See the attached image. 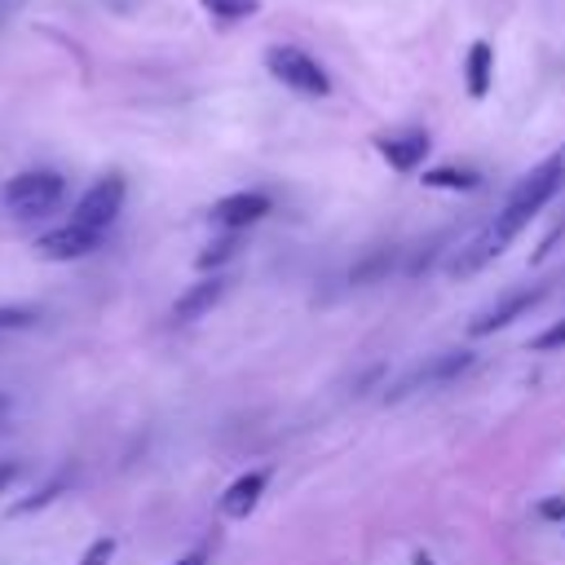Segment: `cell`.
Returning <instances> with one entry per match:
<instances>
[{"label": "cell", "instance_id": "44dd1931", "mask_svg": "<svg viewBox=\"0 0 565 565\" xmlns=\"http://www.w3.org/2000/svg\"><path fill=\"white\" fill-rule=\"evenodd\" d=\"M539 516H547V521H565V494L543 499V503H539Z\"/></svg>", "mask_w": 565, "mask_h": 565}, {"label": "cell", "instance_id": "8992f818", "mask_svg": "<svg viewBox=\"0 0 565 565\" xmlns=\"http://www.w3.org/2000/svg\"><path fill=\"white\" fill-rule=\"evenodd\" d=\"M547 296V287L539 282V287H516V291H508V296H499L490 309H481L472 322H468V331L472 335H490V331H503L508 322H516V318H525L539 300Z\"/></svg>", "mask_w": 565, "mask_h": 565}, {"label": "cell", "instance_id": "9c48e42d", "mask_svg": "<svg viewBox=\"0 0 565 565\" xmlns=\"http://www.w3.org/2000/svg\"><path fill=\"white\" fill-rule=\"evenodd\" d=\"M269 194H260V190H234V194H225V199H216L212 203V225H221V230H247V225H256L260 216H269Z\"/></svg>", "mask_w": 565, "mask_h": 565}, {"label": "cell", "instance_id": "d6986e66", "mask_svg": "<svg viewBox=\"0 0 565 565\" xmlns=\"http://www.w3.org/2000/svg\"><path fill=\"white\" fill-rule=\"evenodd\" d=\"M110 556H115V539H93L88 552L79 556V565H110Z\"/></svg>", "mask_w": 565, "mask_h": 565}, {"label": "cell", "instance_id": "603a6c76", "mask_svg": "<svg viewBox=\"0 0 565 565\" xmlns=\"http://www.w3.org/2000/svg\"><path fill=\"white\" fill-rule=\"evenodd\" d=\"M177 565H207V552H203V547H194V552H185Z\"/></svg>", "mask_w": 565, "mask_h": 565}, {"label": "cell", "instance_id": "7402d4cb", "mask_svg": "<svg viewBox=\"0 0 565 565\" xmlns=\"http://www.w3.org/2000/svg\"><path fill=\"white\" fill-rule=\"evenodd\" d=\"M18 472H22V468H18V459H0V494L18 481Z\"/></svg>", "mask_w": 565, "mask_h": 565}, {"label": "cell", "instance_id": "7c38bea8", "mask_svg": "<svg viewBox=\"0 0 565 565\" xmlns=\"http://www.w3.org/2000/svg\"><path fill=\"white\" fill-rule=\"evenodd\" d=\"M463 84H468V97H486L490 84H494V49L486 40H472L468 53H463Z\"/></svg>", "mask_w": 565, "mask_h": 565}, {"label": "cell", "instance_id": "4fadbf2b", "mask_svg": "<svg viewBox=\"0 0 565 565\" xmlns=\"http://www.w3.org/2000/svg\"><path fill=\"white\" fill-rule=\"evenodd\" d=\"M424 185L433 190H477L481 185V172L477 168H459V163H441V168H424Z\"/></svg>", "mask_w": 565, "mask_h": 565}, {"label": "cell", "instance_id": "2e32d148", "mask_svg": "<svg viewBox=\"0 0 565 565\" xmlns=\"http://www.w3.org/2000/svg\"><path fill=\"white\" fill-rule=\"evenodd\" d=\"M216 22H243V18H252L256 9H260V0H199Z\"/></svg>", "mask_w": 565, "mask_h": 565}, {"label": "cell", "instance_id": "cb8c5ba5", "mask_svg": "<svg viewBox=\"0 0 565 565\" xmlns=\"http://www.w3.org/2000/svg\"><path fill=\"white\" fill-rule=\"evenodd\" d=\"M4 415H9V397L0 393V424H4Z\"/></svg>", "mask_w": 565, "mask_h": 565}, {"label": "cell", "instance_id": "ba28073f", "mask_svg": "<svg viewBox=\"0 0 565 565\" xmlns=\"http://www.w3.org/2000/svg\"><path fill=\"white\" fill-rule=\"evenodd\" d=\"M428 132L424 128H402V132H380L375 137V150H380V159L393 168V172H415V168H424V159H428Z\"/></svg>", "mask_w": 565, "mask_h": 565}, {"label": "cell", "instance_id": "7a4b0ae2", "mask_svg": "<svg viewBox=\"0 0 565 565\" xmlns=\"http://www.w3.org/2000/svg\"><path fill=\"white\" fill-rule=\"evenodd\" d=\"M62 194H66V181H62V172H49V168H31V172H18V177H9L0 199H4L9 216H18V221H40V216H49V212L62 203Z\"/></svg>", "mask_w": 565, "mask_h": 565}, {"label": "cell", "instance_id": "8fae6325", "mask_svg": "<svg viewBox=\"0 0 565 565\" xmlns=\"http://www.w3.org/2000/svg\"><path fill=\"white\" fill-rule=\"evenodd\" d=\"M265 481H269V472H260V468H252V472H243L238 481H230V490L221 494V512H225V516H234V521H243V516L260 503Z\"/></svg>", "mask_w": 565, "mask_h": 565}, {"label": "cell", "instance_id": "277c9868", "mask_svg": "<svg viewBox=\"0 0 565 565\" xmlns=\"http://www.w3.org/2000/svg\"><path fill=\"white\" fill-rule=\"evenodd\" d=\"M124 194H128L124 177H119V172H106V177H97V181L79 194L71 221H75V225H88V230H97V234H106V230L115 225V216L124 212Z\"/></svg>", "mask_w": 565, "mask_h": 565}, {"label": "cell", "instance_id": "9a60e30c", "mask_svg": "<svg viewBox=\"0 0 565 565\" xmlns=\"http://www.w3.org/2000/svg\"><path fill=\"white\" fill-rule=\"evenodd\" d=\"M238 247H243V243H238V234H234V230H225V238L207 243V252H199V260H194V265H199V269H216V265L234 260V256H238Z\"/></svg>", "mask_w": 565, "mask_h": 565}, {"label": "cell", "instance_id": "ffe728a7", "mask_svg": "<svg viewBox=\"0 0 565 565\" xmlns=\"http://www.w3.org/2000/svg\"><path fill=\"white\" fill-rule=\"evenodd\" d=\"M35 322V309H0V331H22V327H31Z\"/></svg>", "mask_w": 565, "mask_h": 565}, {"label": "cell", "instance_id": "6da1fadb", "mask_svg": "<svg viewBox=\"0 0 565 565\" xmlns=\"http://www.w3.org/2000/svg\"><path fill=\"white\" fill-rule=\"evenodd\" d=\"M565 185V146L561 150H552L539 168H530V177H521L516 181V190L508 194V203L494 212V221L450 260V274H472V269H481L486 260H494L552 199H556V190Z\"/></svg>", "mask_w": 565, "mask_h": 565}, {"label": "cell", "instance_id": "5b68a950", "mask_svg": "<svg viewBox=\"0 0 565 565\" xmlns=\"http://www.w3.org/2000/svg\"><path fill=\"white\" fill-rule=\"evenodd\" d=\"M468 366H472V353H468V349H441V353H433L428 362H419L411 375H402V380L393 384V393H388V397H406V393H415V388L446 384V380L463 375Z\"/></svg>", "mask_w": 565, "mask_h": 565}, {"label": "cell", "instance_id": "52a82bcc", "mask_svg": "<svg viewBox=\"0 0 565 565\" xmlns=\"http://www.w3.org/2000/svg\"><path fill=\"white\" fill-rule=\"evenodd\" d=\"M97 243H102L97 230L66 221V225H57V230H49V234L35 238V256L40 260H79V256L97 252Z\"/></svg>", "mask_w": 565, "mask_h": 565}, {"label": "cell", "instance_id": "3957f363", "mask_svg": "<svg viewBox=\"0 0 565 565\" xmlns=\"http://www.w3.org/2000/svg\"><path fill=\"white\" fill-rule=\"evenodd\" d=\"M265 66H269V75H274L282 88H291V93H300V97H327V93H331V75L318 66V57H309V53L296 49V44H274V49H265Z\"/></svg>", "mask_w": 565, "mask_h": 565}, {"label": "cell", "instance_id": "e0dca14e", "mask_svg": "<svg viewBox=\"0 0 565 565\" xmlns=\"http://www.w3.org/2000/svg\"><path fill=\"white\" fill-rule=\"evenodd\" d=\"M66 490V477H53V481H44V486H35L26 499H18V508H13V516H26V512H40L44 503H53L57 494Z\"/></svg>", "mask_w": 565, "mask_h": 565}, {"label": "cell", "instance_id": "5bb4252c", "mask_svg": "<svg viewBox=\"0 0 565 565\" xmlns=\"http://www.w3.org/2000/svg\"><path fill=\"white\" fill-rule=\"evenodd\" d=\"M393 260H397V247H375V252H366L353 269H349V282H358V287H366V282H380L388 269H393Z\"/></svg>", "mask_w": 565, "mask_h": 565}, {"label": "cell", "instance_id": "30bf717a", "mask_svg": "<svg viewBox=\"0 0 565 565\" xmlns=\"http://www.w3.org/2000/svg\"><path fill=\"white\" fill-rule=\"evenodd\" d=\"M225 287H230V278H225V274H212V278H203V282L185 287V291L177 296V305H172V322H199L203 313H212V309L221 305Z\"/></svg>", "mask_w": 565, "mask_h": 565}, {"label": "cell", "instance_id": "ac0fdd59", "mask_svg": "<svg viewBox=\"0 0 565 565\" xmlns=\"http://www.w3.org/2000/svg\"><path fill=\"white\" fill-rule=\"evenodd\" d=\"M530 349H539V353H552V349H565V318H561V322H552L547 331H539V335L530 340Z\"/></svg>", "mask_w": 565, "mask_h": 565}]
</instances>
